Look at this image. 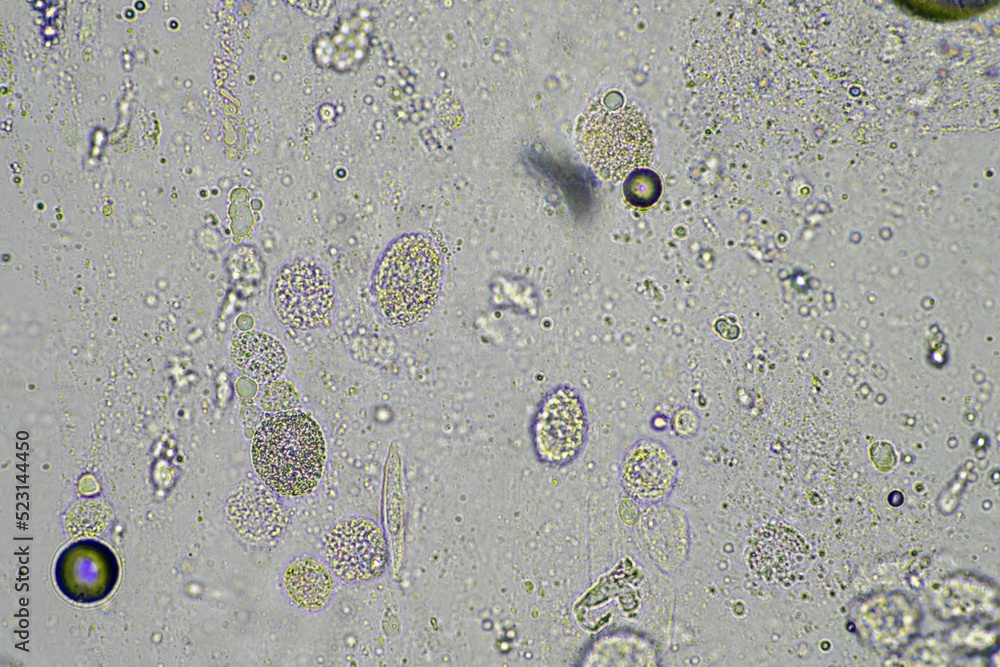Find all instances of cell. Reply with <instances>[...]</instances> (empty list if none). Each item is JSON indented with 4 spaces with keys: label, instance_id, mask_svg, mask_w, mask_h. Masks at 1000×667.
Here are the masks:
<instances>
[{
    "label": "cell",
    "instance_id": "obj_3",
    "mask_svg": "<svg viewBox=\"0 0 1000 667\" xmlns=\"http://www.w3.org/2000/svg\"><path fill=\"white\" fill-rule=\"evenodd\" d=\"M577 142L588 164L612 181L648 165L653 153L650 125L633 105L592 103L579 120Z\"/></svg>",
    "mask_w": 1000,
    "mask_h": 667
},
{
    "label": "cell",
    "instance_id": "obj_16",
    "mask_svg": "<svg viewBox=\"0 0 1000 667\" xmlns=\"http://www.w3.org/2000/svg\"><path fill=\"white\" fill-rule=\"evenodd\" d=\"M260 407L269 413L292 410L299 403V394L286 380L275 379L263 385L258 395Z\"/></svg>",
    "mask_w": 1000,
    "mask_h": 667
},
{
    "label": "cell",
    "instance_id": "obj_15",
    "mask_svg": "<svg viewBox=\"0 0 1000 667\" xmlns=\"http://www.w3.org/2000/svg\"><path fill=\"white\" fill-rule=\"evenodd\" d=\"M624 193L627 201L633 206H651L660 197V179L652 171L636 170L627 177Z\"/></svg>",
    "mask_w": 1000,
    "mask_h": 667
},
{
    "label": "cell",
    "instance_id": "obj_5",
    "mask_svg": "<svg viewBox=\"0 0 1000 667\" xmlns=\"http://www.w3.org/2000/svg\"><path fill=\"white\" fill-rule=\"evenodd\" d=\"M272 300L283 324L310 330L322 327L329 320L335 293L331 280L319 266L298 260L278 272Z\"/></svg>",
    "mask_w": 1000,
    "mask_h": 667
},
{
    "label": "cell",
    "instance_id": "obj_13",
    "mask_svg": "<svg viewBox=\"0 0 1000 667\" xmlns=\"http://www.w3.org/2000/svg\"><path fill=\"white\" fill-rule=\"evenodd\" d=\"M283 584L292 602L306 611L323 608L335 586L331 571L312 556L292 560L285 568Z\"/></svg>",
    "mask_w": 1000,
    "mask_h": 667
},
{
    "label": "cell",
    "instance_id": "obj_14",
    "mask_svg": "<svg viewBox=\"0 0 1000 667\" xmlns=\"http://www.w3.org/2000/svg\"><path fill=\"white\" fill-rule=\"evenodd\" d=\"M111 520V510L101 500L81 501L74 505L66 518L67 532L72 536H94L105 531Z\"/></svg>",
    "mask_w": 1000,
    "mask_h": 667
},
{
    "label": "cell",
    "instance_id": "obj_12",
    "mask_svg": "<svg viewBox=\"0 0 1000 667\" xmlns=\"http://www.w3.org/2000/svg\"><path fill=\"white\" fill-rule=\"evenodd\" d=\"M364 21L351 17L339 22L331 33L318 37L314 56L318 64L335 71H350L367 55L369 37Z\"/></svg>",
    "mask_w": 1000,
    "mask_h": 667
},
{
    "label": "cell",
    "instance_id": "obj_11",
    "mask_svg": "<svg viewBox=\"0 0 1000 667\" xmlns=\"http://www.w3.org/2000/svg\"><path fill=\"white\" fill-rule=\"evenodd\" d=\"M230 355L244 375L259 383L278 379L288 363L283 345L269 334L259 331L242 332L234 337Z\"/></svg>",
    "mask_w": 1000,
    "mask_h": 667
},
{
    "label": "cell",
    "instance_id": "obj_9",
    "mask_svg": "<svg viewBox=\"0 0 1000 667\" xmlns=\"http://www.w3.org/2000/svg\"><path fill=\"white\" fill-rule=\"evenodd\" d=\"M636 523L645 552L659 568L673 572L683 565L690 550V528L681 509L666 502L645 506Z\"/></svg>",
    "mask_w": 1000,
    "mask_h": 667
},
{
    "label": "cell",
    "instance_id": "obj_10",
    "mask_svg": "<svg viewBox=\"0 0 1000 667\" xmlns=\"http://www.w3.org/2000/svg\"><path fill=\"white\" fill-rule=\"evenodd\" d=\"M585 666L655 667L660 655L654 642L643 633L618 629L596 638L583 659Z\"/></svg>",
    "mask_w": 1000,
    "mask_h": 667
},
{
    "label": "cell",
    "instance_id": "obj_8",
    "mask_svg": "<svg viewBox=\"0 0 1000 667\" xmlns=\"http://www.w3.org/2000/svg\"><path fill=\"white\" fill-rule=\"evenodd\" d=\"M745 552L749 568L768 583H793L811 561L805 539L781 524L765 525L755 531Z\"/></svg>",
    "mask_w": 1000,
    "mask_h": 667
},
{
    "label": "cell",
    "instance_id": "obj_4",
    "mask_svg": "<svg viewBox=\"0 0 1000 667\" xmlns=\"http://www.w3.org/2000/svg\"><path fill=\"white\" fill-rule=\"evenodd\" d=\"M589 420L577 390L562 385L540 401L532 420V444L538 459L551 466L574 461L584 448Z\"/></svg>",
    "mask_w": 1000,
    "mask_h": 667
},
{
    "label": "cell",
    "instance_id": "obj_7",
    "mask_svg": "<svg viewBox=\"0 0 1000 667\" xmlns=\"http://www.w3.org/2000/svg\"><path fill=\"white\" fill-rule=\"evenodd\" d=\"M679 476V462L666 443L649 437L634 441L619 465L625 494L644 507L666 502Z\"/></svg>",
    "mask_w": 1000,
    "mask_h": 667
},
{
    "label": "cell",
    "instance_id": "obj_2",
    "mask_svg": "<svg viewBox=\"0 0 1000 667\" xmlns=\"http://www.w3.org/2000/svg\"><path fill=\"white\" fill-rule=\"evenodd\" d=\"M442 266L436 247L421 235H405L383 255L374 293L385 319L407 327L423 321L436 304Z\"/></svg>",
    "mask_w": 1000,
    "mask_h": 667
},
{
    "label": "cell",
    "instance_id": "obj_6",
    "mask_svg": "<svg viewBox=\"0 0 1000 667\" xmlns=\"http://www.w3.org/2000/svg\"><path fill=\"white\" fill-rule=\"evenodd\" d=\"M323 555L342 581L362 583L384 572L388 548L382 529L374 521L353 516L338 521L327 532Z\"/></svg>",
    "mask_w": 1000,
    "mask_h": 667
},
{
    "label": "cell",
    "instance_id": "obj_17",
    "mask_svg": "<svg viewBox=\"0 0 1000 667\" xmlns=\"http://www.w3.org/2000/svg\"><path fill=\"white\" fill-rule=\"evenodd\" d=\"M669 424L677 437L691 439L699 432L701 418L695 409L685 405L680 406L673 412Z\"/></svg>",
    "mask_w": 1000,
    "mask_h": 667
},
{
    "label": "cell",
    "instance_id": "obj_1",
    "mask_svg": "<svg viewBox=\"0 0 1000 667\" xmlns=\"http://www.w3.org/2000/svg\"><path fill=\"white\" fill-rule=\"evenodd\" d=\"M251 458L260 479L286 497L310 494L318 485L326 460L323 433L301 410L268 416L256 430Z\"/></svg>",
    "mask_w": 1000,
    "mask_h": 667
}]
</instances>
